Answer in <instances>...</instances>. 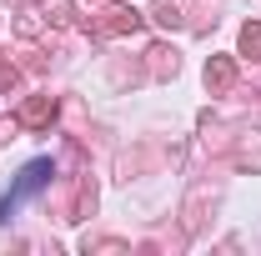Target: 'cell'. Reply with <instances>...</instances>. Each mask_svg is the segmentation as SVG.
<instances>
[{"label":"cell","mask_w":261,"mask_h":256,"mask_svg":"<svg viewBox=\"0 0 261 256\" xmlns=\"http://www.w3.org/2000/svg\"><path fill=\"white\" fill-rule=\"evenodd\" d=\"M141 10H130V5H106V10H96L86 25H91V35H100V40H111V35H136L141 31Z\"/></svg>","instance_id":"obj_1"},{"label":"cell","mask_w":261,"mask_h":256,"mask_svg":"<svg viewBox=\"0 0 261 256\" xmlns=\"http://www.w3.org/2000/svg\"><path fill=\"white\" fill-rule=\"evenodd\" d=\"M50 176H56V166H50V161H31V166L20 171V181H15V191H10L5 201H0V221L10 216V206H20L25 196H35L40 186H50Z\"/></svg>","instance_id":"obj_2"},{"label":"cell","mask_w":261,"mask_h":256,"mask_svg":"<svg viewBox=\"0 0 261 256\" xmlns=\"http://www.w3.org/2000/svg\"><path fill=\"white\" fill-rule=\"evenodd\" d=\"M15 121H20L25 131H45L50 121H56V100L50 96H31L20 111H15Z\"/></svg>","instance_id":"obj_3"},{"label":"cell","mask_w":261,"mask_h":256,"mask_svg":"<svg viewBox=\"0 0 261 256\" xmlns=\"http://www.w3.org/2000/svg\"><path fill=\"white\" fill-rule=\"evenodd\" d=\"M231 86H236V61L231 56H211L206 61V91L211 96H226Z\"/></svg>","instance_id":"obj_4"},{"label":"cell","mask_w":261,"mask_h":256,"mask_svg":"<svg viewBox=\"0 0 261 256\" xmlns=\"http://www.w3.org/2000/svg\"><path fill=\"white\" fill-rule=\"evenodd\" d=\"M146 70H151L156 81H171V75L181 70V56H176L171 45H151V50H146Z\"/></svg>","instance_id":"obj_5"},{"label":"cell","mask_w":261,"mask_h":256,"mask_svg":"<svg viewBox=\"0 0 261 256\" xmlns=\"http://www.w3.org/2000/svg\"><path fill=\"white\" fill-rule=\"evenodd\" d=\"M151 20H156V25H166V31L186 25V20H181V0H151Z\"/></svg>","instance_id":"obj_6"},{"label":"cell","mask_w":261,"mask_h":256,"mask_svg":"<svg viewBox=\"0 0 261 256\" xmlns=\"http://www.w3.org/2000/svg\"><path fill=\"white\" fill-rule=\"evenodd\" d=\"M206 201H211V191H206V186H201V191H191V201H186V231H201V226H206V216H201V211H206Z\"/></svg>","instance_id":"obj_7"},{"label":"cell","mask_w":261,"mask_h":256,"mask_svg":"<svg viewBox=\"0 0 261 256\" xmlns=\"http://www.w3.org/2000/svg\"><path fill=\"white\" fill-rule=\"evenodd\" d=\"M241 56L246 61H261V20H246L241 25Z\"/></svg>","instance_id":"obj_8"},{"label":"cell","mask_w":261,"mask_h":256,"mask_svg":"<svg viewBox=\"0 0 261 256\" xmlns=\"http://www.w3.org/2000/svg\"><path fill=\"white\" fill-rule=\"evenodd\" d=\"M86 251H130L121 236H86Z\"/></svg>","instance_id":"obj_9"},{"label":"cell","mask_w":261,"mask_h":256,"mask_svg":"<svg viewBox=\"0 0 261 256\" xmlns=\"http://www.w3.org/2000/svg\"><path fill=\"white\" fill-rule=\"evenodd\" d=\"M45 10H50V20H56V25H75V15H70V0H45Z\"/></svg>","instance_id":"obj_10"},{"label":"cell","mask_w":261,"mask_h":256,"mask_svg":"<svg viewBox=\"0 0 261 256\" xmlns=\"http://www.w3.org/2000/svg\"><path fill=\"white\" fill-rule=\"evenodd\" d=\"M15 81H20V70H15V65L0 56V91H15Z\"/></svg>","instance_id":"obj_11"}]
</instances>
